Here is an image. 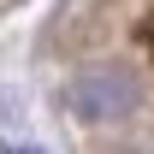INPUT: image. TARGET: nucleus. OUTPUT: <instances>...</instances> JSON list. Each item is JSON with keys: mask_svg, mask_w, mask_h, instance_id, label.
Returning a JSON list of instances; mask_svg holds the SVG:
<instances>
[{"mask_svg": "<svg viewBox=\"0 0 154 154\" xmlns=\"http://www.w3.org/2000/svg\"><path fill=\"white\" fill-rule=\"evenodd\" d=\"M142 107V77L131 65H89L65 83V113L83 125H119Z\"/></svg>", "mask_w": 154, "mask_h": 154, "instance_id": "1", "label": "nucleus"}, {"mask_svg": "<svg viewBox=\"0 0 154 154\" xmlns=\"http://www.w3.org/2000/svg\"><path fill=\"white\" fill-rule=\"evenodd\" d=\"M6 154H36V148H6Z\"/></svg>", "mask_w": 154, "mask_h": 154, "instance_id": "2", "label": "nucleus"}]
</instances>
